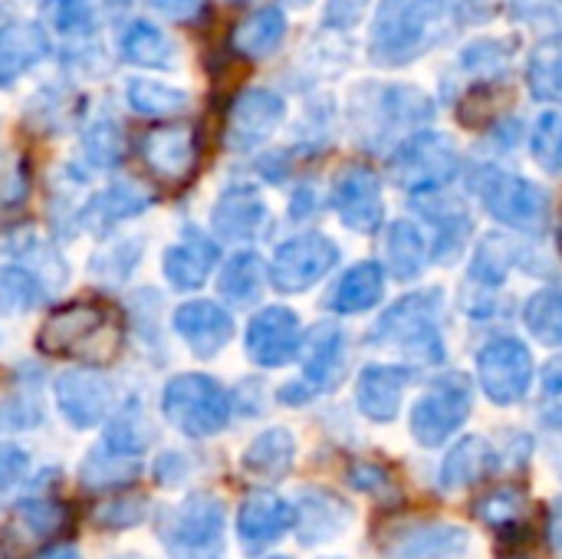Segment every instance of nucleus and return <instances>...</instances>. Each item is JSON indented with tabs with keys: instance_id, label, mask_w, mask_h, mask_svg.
Wrapping results in <instances>:
<instances>
[{
	"instance_id": "obj_12",
	"label": "nucleus",
	"mask_w": 562,
	"mask_h": 559,
	"mask_svg": "<svg viewBox=\"0 0 562 559\" xmlns=\"http://www.w3.org/2000/svg\"><path fill=\"white\" fill-rule=\"evenodd\" d=\"M138 152L151 178L161 185H175V188L194 175L198 155H201L198 132L191 125H158L142 138Z\"/></svg>"
},
{
	"instance_id": "obj_32",
	"label": "nucleus",
	"mask_w": 562,
	"mask_h": 559,
	"mask_svg": "<svg viewBox=\"0 0 562 559\" xmlns=\"http://www.w3.org/2000/svg\"><path fill=\"white\" fill-rule=\"evenodd\" d=\"M82 155L99 171H115L125 161V128L115 115L99 112L82 128Z\"/></svg>"
},
{
	"instance_id": "obj_52",
	"label": "nucleus",
	"mask_w": 562,
	"mask_h": 559,
	"mask_svg": "<svg viewBox=\"0 0 562 559\" xmlns=\"http://www.w3.org/2000/svg\"><path fill=\"white\" fill-rule=\"evenodd\" d=\"M145 3L155 13H161V16L175 20V23H188V20L201 16L204 7H207V0H145Z\"/></svg>"
},
{
	"instance_id": "obj_24",
	"label": "nucleus",
	"mask_w": 562,
	"mask_h": 559,
	"mask_svg": "<svg viewBox=\"0 0 562 559\" xmlns=\"http://www.w3.org/2000/svg\"><path fill=\"white\" fill-rule=\"evenodd\" d=\"M263 221H267V204L247 185L227 188L211 211V227L221 241H254Z\"/></svg>"
},
{
	"instance_id": "obj_46",
	"label": "nucleus",
	"mask_w": 562,
	"mask_h": 559,
	"mask_svg": "<svg viewBox=\"0 0 562 559\" xmlns=\"http://www.w3.org/2000/svg\"><path fill=\"white\" fill-rule=\"evenodd\" d=\"M40 418H43V412H40V402L33 399V392L16 389L10 395H0V432H23V428L40 425Z\"/></svg>"
},
{
	"instance_id": "obj_18",
	"label": "nucleus",
	"mask_w": 562,
	"mask_h": 559,
	"mask_svg": "<svg viewBox=\"0 0 562 559\" xmlns=\"http://www.w3.org/2000/svg\"><path fill=\"white\" fill-rule=\"evenodd\" d=\"M333 208L339 211L342 224L362 234H372L382 224V188L379 178L366 165H349L336 178Z\"/></svg>"
},
{
	"instance_id": "obj_14",
	"label": "nucleus",
	"mask_w": 562,
	"mask_h": 559,
	"mask_svg": "<svg viewBox=\"0 0 562 559\" xmlns=\"http://www.w3.org/2000/svg\"><path fill=\"white\" fill-rule=\"evenodd\" d=\"M53 399L72 428H95L112 412L115 389L99 369H69L53 382Z\"/></svg>"
},
{
	"instance_id": "obj_29",
	"label": "nucleus",
	"mask_w": 562,
	"mask_h": 559,
	"mask_svg": "<svg viewBox=\"0 0 562 559\" xmlns=\"http://www.w3.org/2000/svg\"><path fill=\"white\" fill-rule=\"evenodd\" d=\"M286 36V16L280 7H260L247 13L234 30H231V46L247 56V59H263L273 49H280Z\"/></svg>"
},
{
	"instance_id": "obj_11",
	"label": "nucleus",
	"mask_w": 562,
	"mask_h": 559,
	"mask_svg": "<svg viewBox=\"0 0 562 559\" xmlns=\"http://www.w3.org/2000/svg\"><path fill=\"white\" fill-rule=\"evenodd\" d=\"M468 547H471L468 530L448 521L398 524L379 544L385 559H461Z\"/></svg>"
},
{
	"instance_id": "obj_17",
	"label": "nucleus",
	"mask_w": 562,
	"mask_h": 559,
	"mask_svg": "<svg viewBox=\"0 0 562 559\" xmlns=\"http://www.w3.org/2000/svg\"><path fill=\"white\" fill-rule=\"evenodd\" d=\"M290 527H296V507L273 491H254L237 511V537L247 554L273 547Z\"/></svg>"
},
{
	"instance_id": "obj_44",
	"label": "nucleus",
	"mask_w": 562,
	"mask_h": 559,
	"mask_svg": "<svg viewBox=\"0 0 562 559\" xmlns=\"http://www.w3.org/2000/svg\"><path fill=\"white\" fill-rule=\"evenodd\" d=\"M527 329L543 346H562V290H543L527 303Z\"/></svg>"
},
{
	"instance_id": "obj_43",
	"label": "nucleus",
	"mask_w": 562,
	"mask_h": 559,
	"mask_svg": "<svg viewBox=\"0 0 562 559\" xmlns=\"http://www.w3.org/2000/svg\"><path fill=\"white\" fill-rule=\"evenodd\" d=\"M530 92L562 105V40H547L530 56Z\"/></svg>"
},
{
	"instance_id": "obj_1",
	"label": "nucleus",
	"mask_w": 562,
	"mask_h": 559,
	"mask_svg": "<svg viewBox=\"0 0 562 559\" xmlns=\"http://www.w3.org/2000/svg\"><path fill=\"white\" fill-rule=\"evenodd\" d=\"M36 346L49 356L102 366L122 349V326L109 306L95 300H76L49 313L36 333Z\"/></svg>"
},
{
	"instance_id": "obj_19",
	"label": "nucleus",
	"mask_w": 562,
	"mask_h": 559,
	"mask_svg": "<svg viewBox=\"0 0 562 559\" xmlns=\"http://www.w3.org/2000/svg\"><path fill=\"white\" fill-rule=\"evenodd\" d=\"M151 194L132 181H115L102 191H95L92 198H86L76 211V227L92 231V234H109L112 227L145 214L151 208Z\"/></svg>"
},
{
	"instance_id": "obj_27",
	"label": "nucleus",
	"mask_w": 562,
	"mask_h": 559,
	"mask_svg": "<svg viewBox=\"0 0 562 559\" xmlns=\"http://www.w3.org/2000/svg\"><path fill=\"white\" fill-rule=\"evenodd\" d=\"M132 0H53L49 3V26L66 40H92L109 20L128 10Z\"/></svg>"
},
{
	"instance_id": "obj_8",
	"label": "nucleus",
	"mask_w": 562,
	"mask_h": 559,
	"mask_svg": "<svg viewBox=\"0 0 562 559\" xmlns=\"http://www.w3.org/2000/svg\"><path fill=\"white\" fill-rule=\"evenodd\" d=\"M458 171V148L441 132H422L408 138L392 158V181L402 191H435Z\"/></svg>"
},
{
	"instance_id": "obj_49",
	"label": "nucleus",
	"mask_w": 562,
	"mask_h": 559,
	"mask_svg": "<svg viewBox=\"0 0 562 559\" xmlns=\"http://www.w3.org/2000/svg\"><path fill=\"white\" fill-rule=\"evenodd\" d=\"M510 273V247L501 237H487L474 260V277L484 283H501Z\"/></svg>"
},
{
	"instance_id": "obj_2",
	"label": "nucleus",
	"mask_w": 562,
	"mask_h": 559,
	"mask_svg": "<svg viewBox=\"0 0 562 559\" xmlns=\"http://www.w3.org/2000/svg\"><path fill=\"white\" fill-rule=\"evenodd\" d=\"M448 13V0H382L372 26V56L379 63H408L425 53Z\"/></svg>"
},
{
	"instance_id": "obj_51",
	"label": "nucleus",
	"mask_w": 562,
	"mask_h": 559,
	"mask_svg": "<svg viewBox=\"0 0 562 559\" xmlns=\"http://www.w3.org/2000/svg\"><path fill=\"white\" fill-rule=\"evenodd\" d=\"M26 451H20L16 445H0V494L10 491L23 474H26Z\"/></svg>"
},
{
	"instance_id": "obj_39",
	"label": "nucleus",
	"mask_w": 562,
	"mask_h": 559,
	"mask_svg": "<svg viewBox=\"0 0 562 559\" xmlns=\"http://www.w3.org/2000/svg\"><path fill=\"white\" fill-rule=\"evenodd\" d=\"M13 254H16V264H23L26 270H33L43 280V287H63L66 277H69L66 273V260L59 257V250L46 237L33 234V231H26L13 244Z\"/></svg>"
},
{
	"instance_id": "obj_48",
	"label": "nucleus",
	"mask_w": 562,
	"mask_h": 559,
	"mask_svg": "<svg viewBox=\"0 0 562 559\" xmlns=\"http://www.w3.org/2000/svg\"><path fill=\"white\" fill-rule=\"evenodd\" d=\"M428 217L438 224V244H435V254L438 257H448L451 250H461L464 237H468V227L458 231V224H471L468 214L461 208H428Z\"/></svg>"
},
{
	"instance_id": "obj_21",
	"label": "nucleus",
	"mask_w": 562,
	"mask_h": 559,
	"mask_svg": "<svg viewBox=\"0 0 562 559\" xmlns=\"http://www.w3.org/2000/svg\"><path fill=\"white\" fill-rule=\"evenodd\" d=\"M352 527V504L333 491L310 488L296 501V537L303 547H319Z\"/></svg>"
},
{
	"instance_id": "obj_31",
	"label": "nucleus",
	"mask_w": 562,
	"mask_h": 559,
	"mask_svg": "<svg viewBox=\"0 0 562 559\" xmlns=\"http://www.w3.org/2000/svg\"><path fill=\"white\" fill-rule=\"evenodd\" d=\"M125 105L135 115H148V119H171L181 115L191 105V96L171 82H158V79H145L135 76L125 82Z\"/></svg>"
},
{
	"instance_id": "obj_28",
	"label": "nucleus",
	"mask_w": 562,
	"mask_h": 559,
	"mask_svg": "<svg viewBox=\"0 0 562 559\" xmlns=\"http://www.w3.org/2000/svg\"><path fill=\"white\" fill-rule=\"evenodd\" d=\"M501 468V455L494 451L491 441L471 435V438H461L445 465H441V488L445 491H464V488H474L481 481H487L494 471Z\"/></svg>"
},
{
	"instance_id": "obj_54",
	"label": "nucleus",
	"mask_w": 562,
	"mask_h": 559,
	"mask_svg": "<svg viewBox=\"0 0 562 559\" xmlns=\"http://www.w3.org/2000/svg\"><path fill=\"white\" fill-rule=\"evenodd\" d=\"M366 3H369V0H329V7H326V23H329V26H349V23H356V20L362 16Z\"/></svg>"
},
{
	"instance_id": "obj_34",
	"label": "nucleus",
	"mask_w": 562,
	"mask_h": 559,
	"mask_svg": "<svg viewBox=\"0 0 562 559\" xmlns=\"http://www.w3.org/2000/svg\"><path fill=\"white\" fill-rule=\"evenodd\" d=\"M382 297V267L375 264H359L352 267L333 290L329 297V310L333 313H362L369 306H375Z\"/></svg>"
},
{
	"instance_id": "obj_30",
	"label": "nucleus",
	"mask_w": 562,
	"mask_h": 559,
	"mask_svg": "<svg viewBox=\"0 0 562 559\" xmlns=\"http://www.w3.org/2000/svg\"><path fill=\"white\" fill-rule=\"evenodd\" d=\"M296 458V441L286 428H270L250 441L244 451V471L260 478V481H280L290 474Z\"/></svg>"
},
{
	"instance_id": "obj_37",
	"label": "nucleus",
	"mask_w": 562,
	"mask_h": 559,
	"mask_svg": "<svg viewBox=\"0 0 562 559\" xmlns=\"http://www.w3.org/2000/svg\"><path fill=\"white\" fill-rule=\"evenodd\" d=\"M151 445V425L145 418V409L142 402H128L122 405V412L112 415L109 428H105V448L115 451V455H142L145 448Z\"/></svg>"
},
{
	"instance_id": "obj_10",
	"label": "nucleus",
	"mask_w": 562,
	"mask_h": 559,
	"mask_svg": "<svg viewBox=\"0 0 562 559\" xmlns=\"http://www.w3.org/2000/svg\"><path fill=\"white\" fill-rule=\"evenodd\" d=\"M336 260H339V247L329 237L303 234L280 244L270 264V280L280 293H303L316 280H323L336 267Z\"/></svg>"
},
{
	"instance_id": "obj_4",
	"label": "nucleus",
	"mask_w": 562,
	"mask_h": 559,
	"mask_svg": "<svg viewBox=\"0 0 562 559\" xmlns=\"http://www.w3.org/2000/svg\"><path fill=\"white\" fill-rule=\"evenodd\" d=\"M471 188L477 191L481 204L497 221H504L517 231H530V234H540L547 227L550 194L543 188H537L533 181L487 165L471 175Z\"/></svg>"
},
{
	"instance_id": "obj_20",
	"label": "nucleus",
	"mask_w": 562,
	"mask_h": 559,
	"mask_svg": "<svg viewBox=\"0 0 562 559\" xmlns=\"http://www.w3.org/2000/svg\"><path fill=\"white\" fill-rule=\"evenodd\" d=\"M49 33L33 20H10L0 26V89H10L43 59H49Z\"/></svg>"
},
{
	"instance_id": "obj_41",
	"label": "nucleus",
	"mask_w": 562,
	"mask_h": 559,
	"mask_svg": "<svg viewBox=\"0 0 562 559\" xmlns=\"http://www.w3.org/2000/svg\"><path fill=\"white\" fill-rule=\"evenodd\" d=\"M527 511H530V501L520 488H497V491H487L477 504H474V514L481 524L494 527V530H514L527 521Z\"/></svg>"
},
{
	"instance_id": "obj_6",
	"label": "nucleus",
	"mask_w": 562,
	"mask_h": 559,
	"mask_svg": "<svg viewBox=\"0 0 562 559\" xmlns=\"http://www.w3.org/2000/svg\"><path fill=\"white\" fill-rule=\"evenodd\" d=\"M438 306H441V293H412L402 303H395L382 323L372 329L375 343H392L398 346L405 356L418 359V362H441L445 359V346H441V333H438Z\"/></svg>"
},
{
	"instance_id": "obj_7",
	"label": "nucleus",
	"mask_w": 562,
	"mask_h": 559,
	"mask_svg": "<svg viewBox=\"0 0 562 559\" xmlns=\"http://www.w3.org/2000/svg\"><path fill=\"white\" fill-rule=\"evenodd\" d=\"M468 415H471V389L461 376H451V379H438L412 405L408 428L422 448H441L448 438L458 435Z\"/></svg>"
},
{
	"instance_id": "obj_58",
	"label": "nucleus",
	"mask_w": 562,
	"mask_h": 559,
	"mask_svg": "<svg viewBox=\"0 0 562 559\" xmlns=\"http://www.w3.org/2000/svg\"><path fill=\"white\" fill-rule=\"evenodd\" d=\"M507 559H537V557H527V554H510Z\"/></svg>"
},
{
	"instance_id": "obj_50",
	"label": "nucleus",
	"mask_w": 562,
	"mask_h": 559,
	"mask_svg": "<svg viewBox=\"0 0 562 559\" xmlns=\"http://www.w3.org/2000/svg\"><path fill=\"white\" fill-rule=\"evenodd\" d=\"M142 517H145V501L142 497H119V501L95 511V521L102 527H132Z\"/></svg>"
},
{
	"instance_id": "obj_3",
	"label": "nucleus",
	"mask_w": 562,
	"mask_h": 559,
	"mask_svg": "<svg viewBox=\"0 0 562 559\" xmlns=\"http://www.w3.org/2000/svg\"><path fill=\"white\" fill-rule=\"evenodd\" d=\"M161 412L181 435L214 438L231 422V395L217 379L204 372H184L165 385Z\"/></svg>"
},
{
	"instance_id": "obj_40",
	"label": "nucleus",
	"mask_w": 562,
	"mask_h": 559,
	"mask_svg": "<svg viewBox=\"0 0 562 559\" xmlns=\"http://www.w3.org/2000/svg\"><path fill=\"white\" fill-rule=\"evenodd\" d=\"M79 478L92 491H115V488H128L138 478V465L128 461V455H115L102 445L99 451L86 458Z\"/></svg>"
},
{
	"instance_id": "obj_55",
	"label": "nucleus",
	"mask_w": 562,
	"mask_h": 559,
	"mask_svg": "<svg viewBox=\"0 0 562 559\" xmlns=\"http://www.w3.org/2000/svg\"><path fill=\"white\" fill-rule=\"evenodd\" d=\"M547 537H550V547L562 557V497H557L550 504V521H547Z\"/></svg>"
},
{
	"instance_id": "obj_26",
	"label": "nucleus",
	"mask_w": 562,
	"mask_h": 559,
	"mask_svg": "<svg viewBox=\"0 0 562 559\" xmlns=\"http://www.w3.org/2000/svg\"><path fill=\"white\" fill-rule=\"evenodd\" d=\"M119 56L132 66H142V69H175L178 66V46L175 40L148 23V20H132L119 30Z\"/></svg>"
},
{
	"instance_id": "obj_23",
	"label": "nucleus",
	"mask_w": 562,
	"mask_h": 559,
	"mask_svg": "<svg viewBox=\"0 0 562 559\" xmlns=\"http://www.w3.org/2000/svg\"><path fill=\"white\" fill-rule=\"evenodd\" d=\"M412 382V372L402 366H369L356 382V405L369 422H395L402 412V395Z\"/></svg>"
},
{
	"instance_id": "obj_47",
	"label": "nucleus",
	"mask_w": 562,
	"mask_h": 559,
	"mask_svg": "<svg viewBox=\"0 0 562 559\" xmlns=\"http://www.w3.org/2000/svg\"><path fill=\"white\" fill-rule=\"evenodd\" d=\"M349 484L362 494H372V497H398V484L392 478V471L385 465H375V461H356L349 471H346Z\"/></svg>"
},
{
	"instance_id": "obj_9",
	"label": "nucleus",
	"mask_w": 562,
	"mask_h": 559,
	"mask_svg": "<svg viewBox=\"0 0 562 559\" xmlns=\"http://www.w3.org/2000/svg\"><path fill=\"white\" fill-rule=\"evenodd\" d=\"M477 379L494 405H517L533 385V356L520 339H494L477 353Z\"/></svg>"
},
{
	"instance_id": "obj_35",
	"label": "nucleus",
	"mask_w": 562,
	"mask_h": 559,
	"mask_svg": "<svg viewBox=\"0 0 562 559\" xmlns=\"http://www.w3.org/2000/svg\"><path fill=\"white\" fill-rule=\"evenodd\" d=\"M142 237H119V241H109L105 247H99L89 260V270L95 280L109 283V287H122L132 280L135 267L142 264Z\"/></svg>"
},
{
	"instance_id": "obj_5",
	"label": "nucleus",
	"mask_w": 562,
	"mask_h": 559,
	"mask_svg": "<svg viewBox=\"0 0 562 559\" xmlns=\"http://www.w3.org/2000/svg\"><path fill=\"white\" fill-rule=\"evenodd\" d=\"M227 511L214 494H188L161 524V540L171 559H214L224 547Z\"/></svg>"
},
{
	"instance_id": "obj_25",
	"label": "nucleus",
	"mask_w": 562,
	"mask_h": 559,
	"mask_svg": "<svg viewBox=\"0 0 562 559\" xmlns=\"http://www.w3.org/2000/svg\"><path fill=\"white\" fill-rule=\"evenodd\" d=\"M303 356V382L313 392L336 389L342 379V356H346V336L333 323H319L300 346Z\"/></svg>"
},
{
	"instance_id": "obj_33",
	"label": "nucleus",
	"mask_w": 562,
	"mask_h": 559,
	"mask_svg": "<svg viewBox=\"0 0 562 559\" xmlns=\"http://www.w3.org/2000/svg\"><path fill=\"white\" fill-rule=\"evenodd\" d=\"M263 260L254 254V250H240L234 254L224 270H221V280H217V290L221 297L231 303V306H250L260 300V290H263Z\"/></svg>"
},
{
	"instance_id": "obj_16",
	"label": "nucleus",
	"mask_w": 562,
	"mask_h": 559,
	"mask_svg": "<svg viewBox=\"0 0 562 559\" xmlns=\"http://www.w3.org/2000/svg\"><path fill=\"white\" fill-rule=\"evenodd\" d=\"M171 326L198 359H214L234 339V316L214 300H188L171 313Z\"/></svg>"
},
{
	"instance_id": "obj_15",
	"label": "nucleus",
	"mask_w": 562,
	"mask_h": 559,
	"mask_svg": "<svg viewBox=\"0 0 562 559\" xmlns=\"http://www.w3.org/2000/svg\"><path fill=\"white\" fill-rule=\"evenodd\" d=\"M283 112H286V105L273 89H244L227 112V125H224L227 148H234V152L257 148L283 122Z\"/></svg>"
},
{
	"instance_id": "obj_22",
	"label": "nucleus",
	"mask_w": 562,
	"mask_h": 559,
	"mask_svg": "<svg viewBox=\"0 0 562 559\" xmlns=\"http://www.w3.org/2000/svg\"><path fill=\"white\" fill-rule=\"evenodd\" d=\"M217 257L221 250L214 241L198 231H184V237L161 254V273L175 290H201L217 267Z\"/></svg>"
},
{
	"instance_id": "obj_38",
	"label": "nucleus",
	"mask_w": 562,
	"mask_h": 559,
	"mask_svg": "<svg viewBox=\"0 0 562 559\" xmlns=\"http://www.w3.org/2000/svg\"><path fill=\"white\" fill-rule=\"evenodd\" d=\"M46 297V287L43 280L26 270L23 264H7L0 267V313H30L43 303Z\"/></svg>"
},
{
	"instance_id": "obj_57",
	"label": "nucleus",
	"mask_w": 562,
	"mask_h": 559,
	"mask_svg": "<svg viewBox=\"0 0 562 559\" xmlns=\"http://www.w3.org/2000/svg\"><path fill=\"white\" fill-rule=\"evenodd\" d=\"M43 559H79V557H76V550H72V547H56V550H49Z\"/></svg>"
},
{
	"instance_id": "obj_45",
	"label": "nucleus",
	"mask_w": 562,
	"mask_h": 559,
	"mask_svg": "<svg viewBox=\"0 0 562 559\" xmlns=\"http://www.w3.org/2000/svg\"><path fill=\"white\" fill-rule=\"evenodd\" d=\"M533 155L547 171H562V112H543L533 128Z\"/></svg>"
},
{
	"instance_id": "obj_60",
	"label": "nucleus",
	"mask_w": 562,
	"mask_h": 559,
	"mask_svg": "<svg viewBox=\"0 0 562 559\" xmlns=\"http://www.w3.org/2000/svg\"><path fill=\"white\" fill-rule=\"evenodd\" d=\"M273 559H290V557H273Z\"/></svg>"
},
{
	"instance_id": "obj_13",
	"label": "nucleus",
	"mask_w": 562,
	"mask_h": 559,
	"mask_svg": "<svg viewBox=\"0 0 562 559\" xmlns=\"http://www.w3.org/2000/svg\"><path fill=\"white\" fill-rule=\"evenodd\" d=\"M303 336H300V316L286 306H267L260 310L244 336V349L254 366L260 369H280L300 356Z\"/></svg>"
},
{
	"instance_id": "obj_59",
	"label": "nucleus",
	"mask_w": 562,
	"mask_h": 559,
	"mask_svg": "<svg viewBox=\"0 0 562 559\" xmlns=\"http://www.w3.org/2000/svg\"><path fill=\"white\" fill-rule=\"evenodd\" d=\"M560 244H562V221H560Z\"/></svg>"
},
{
	"instance_id": "obj_42",
	"label": "nucleus",
	"mask_w": 562,
	"mask_h": 559,
	"mask_svg": "<svg viewBox=\"0 0 562 559\" xmlns=\"http://www.w3.org/2000/svg\"><path fill=\"white\" fill-rule=\"evenodd\" d=\"M13 527H20V534L26 530L30 540L43 544V540H53L66 527V511L49 497H26L13 511Z\"/></svg>"
},
{
	"instance_id": "obj_36",
	"label": "nucleus",
	"mask_w": 562,
	"mask_h": 559,
	"mask_svg": "<svg viewBox=\"0 0 562 559\" xmlns=\"http://www.w3.org/2000/svg\"><path fill=\"white\" fill-rule=\"evenodd\" d=\"M385 260L398 280H415L425 270L428 247H425V237L418 234L415 224H408V221L392 224L389 241H385Z\"/></svg>"
},
{
	"instance_id": "obj_53",
	"label": "nucleus",
	"mask_w": 562,
	"mask_h": 559,
	"mask_svg": "<svg viewBox=\"0 0 562 559\" xmlns=\"http://www.w3.org/2000/svg\"><path fill=\"white\" fill-rule=\"evenodd\" d=\"M23 198H26V171L20 161H13L0 171V204H16Z\"/></svg>"
},
{
	"instance_id": "obj_56",
	"label": "nucleus",
	"mask_w": 562,
	"mask_h": 559,
	"mask_svg": "<svg viewBox=\"0 0 562 559\" xmlns=\"http://www.w3.org/2000/svg\"><path fill=\"white\" fill-rule=\"evenodd\" d=\"M543 392H547V399H562V366H550V372L543 379Z\"/></svg>"
}]
</instances>
